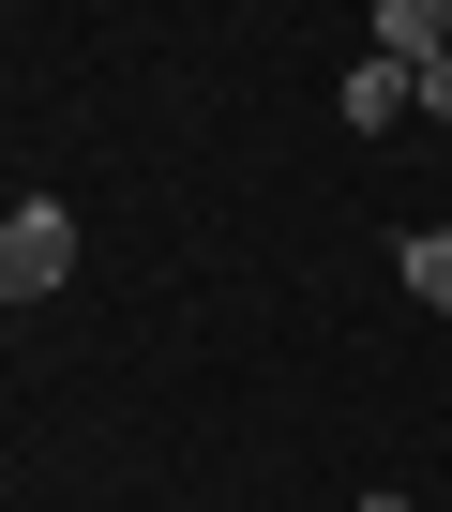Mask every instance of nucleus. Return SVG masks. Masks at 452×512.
Segmentation results:
<instances>
[{
	"label": "nucleus",
	"mask_w": 452,
	"mask_h": 512,
	"mask_svg": "<svg viewBox=\"0 0 452 512\" xmlns=\"http://www.w3.org/2000/svg\"><path fill=\"white\" fill-rule=\"evenodd\" d=\"M46 287H76V211L61 196H16V211H0V302H46Z\"/></svg>",
	"instance_id": "obj_1"
},
{
	"label": "nucleus",
	"mask_w": 452,
	"mask_h": 512,
	"mask_svg": "<svg viewBox=\"0 0 452 512\" xmlns=\"http://www.w3.org/2000/svg\"><path fill=\"white\" fill-rule=\"evenodd\" d=\"M407 106H422V91H407V61H377V46H362V61H347V91H332V121H347V136H392Z\"/></svg>",
	"instance_id": "obj_2"
},
{
	"label": "nucleus",
	"mask_w": 452,
	"mask_h": 512,
	"mask_svg": "<svg viewBox=\"0 0 452 512\" xmlns=\"http://www.w3.org/2000/svg\"><path fill=\"white\" fill-rule=\"evenodd\" d=\"M362 46H377V61H407V76H422V61H452V0H377V31H362Z\"/></svg>",
	"instance_id": "obj_3"
},
{
	"label": "nucleus",
	"mask_w": 452,
	"mask_h": 512,
	"mask_svg": "<svg viewBox=\"0 0 452 512\" xmlns=\"http://www.w3.org/2000/svg\"><path fill=\"white\" fill-rule=\"evenodd\" d=\"M392 272L422 287V317H452V226H407V241H392Z\"/></svg>",
	"instance_id": "obj_4"
},
{
	"label": "nucleus",
	"mask_w": 452,
	"mask_h": 512,
	"mask_svg": "<svg viewBox=\"0 0 452 512\" xmlns=\"http://www.w3.org/2000/svg\"><path fill=\"white\" fill-rule=\"evenodd\" d=\"M407 91H422V121H452V61H422V76H407Z\"/></svg>",
	"instance_id": "obj_5"
},
{
	"label": "nucleus",
	"mask_w": 452,
	"mask_h": 512,
	"mask_svg": "<svg viewBox=\"0 0 452 512\" xmlns=\"http://www.w3.org/2000/svg\"><path fill=\"white\" fill-rule=\"evenodd\" d=\"M347 512H422V497H407V482H362V497H347Z\"/></svg>",
	"instance_id": "obj_6"
}]
</instances>
